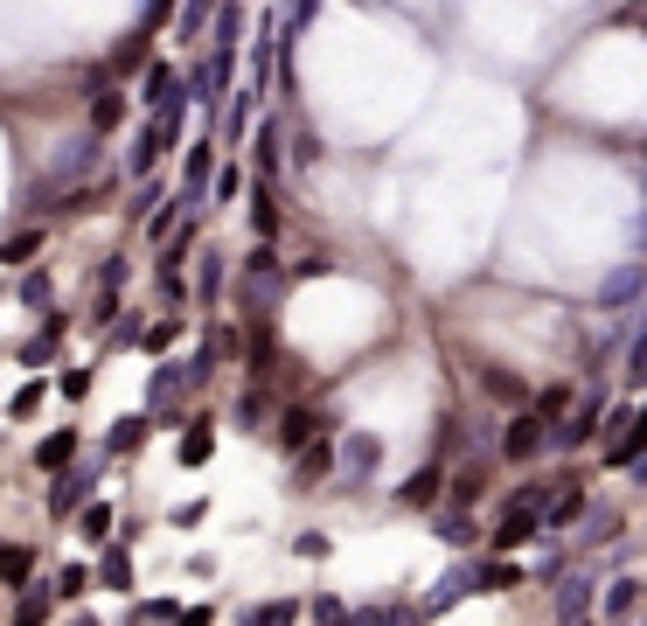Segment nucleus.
<instances>
[{"label":"nucleus","mask_w":647,"mask_h":626,"mask_svg":"<svg viewBox=\"0 0 647 626\" xmlns=\"http://www.w3.org/2000/svg\"><path fill=\"white\" fill-rule=\"evenodd\" d=\"M508 453H515V460H529V453H536V418H522V425L508 432Z\"/></svg>","instance_id":"nucleus-1"},{"label":"nucleus","mask_w":647,"mask_h":626,"mask_svg":"<svg viewBox=\"0 0 647 626\" xmlns=\"http://www.w3.org/2000/svg\"><path fill=\"white\" fill-rule=\"evenodd\" d=\"M494 543H501V550H515V543H529V515H508V522H501V536H494Z\"/></svg>","instance_id":"nucleus-2"},{"label":"nucleus","mask_w":647,"mask_h":626,"mask_svg":"<svg viewBox=\"0 0 647 626\" xmlns=\"http://www.w3.org/2000/svg\"><path fill=\"white\" fill-rule=\"evenodd\" d=\"M307 432H314V418H307V411H293V418H286V432H279V439H286V446H300V439H307Z\"/></svg>","instance_id":"nucleus-3"},{"label":"nucleus","mask_w":647,"mask_h":626,"mask_svg":"<svg viewBox=\"0 0 647 626\" xmlns=\"http://www.w3.org/2000/svg\"><path fill=\"white\" fill-rule=\"evenodd\" d=\"M56 460H70V432H56V439L42 446V467H56Z\"/></svg>","instance_id":"nucleus-4"}]
</instances>
